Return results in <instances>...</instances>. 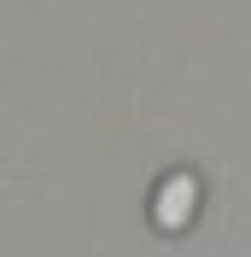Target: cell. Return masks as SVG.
<instances>
[{
	"label": "cell",
	"mask_w": 251,
	"mask_h": 257,
	"mask_svg": "<svg viewBox=\"0 0 251 257\" xmlns=\"http://www.w3.org/2000/svg\"><path fill=\"white\" fill-rule=\"evenodd\" d=\"M204 210V181L199 170H170V176L152 187V228L158 234H187Z\"/></svg>",
	"instance_id": "1"
}]
</instances>
